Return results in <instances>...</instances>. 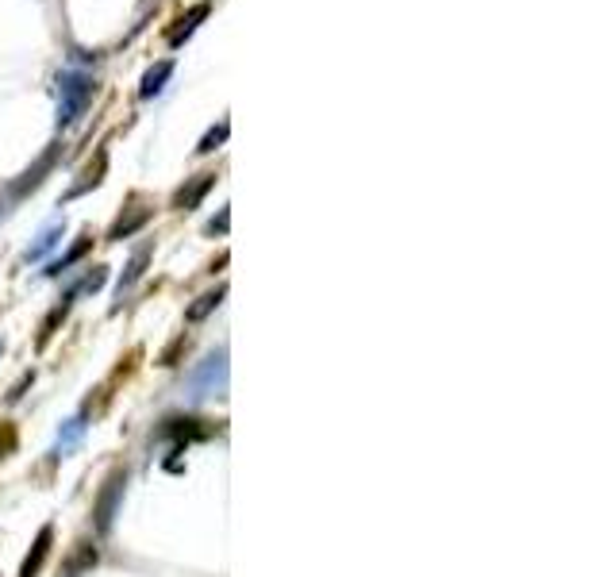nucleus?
<instances>
[{
  "label": "nucleus",
  "instance_id": "1a4fd4ad",
  "mask_svg": "<svg viewBox=\"0 0 615 577\" xmlns=\"http://www.w3.org/2000/svg\"><path fill=\"white\" fill-rule=\"evenodd\" d=\"M204 16H208V4H193V8H189V12H185V16H181V20H177L170 31H166L170 47H181V43H185V39L197 31V24L204 20Z\"/></svg>",
  "mask_w": 615,
  "mask_h": 577
},
{
  "label": "nucleus",
  "instance_id": "6e6552de",
  "mask_svg": "<svg viewBox=\"0 0 615 577\" xmlns=\"http://www.w3.org/2000/svg\"><path fill=\"white\" fill-rule=\"evenodd\" d=\"M150 254H154V243H143L139 251L127 258V266H123V274H120V285H116V293H120V297L127 293V289H131V285H135V281H139V277H143V270H147V262H150Z\"/></svg>",
  "mask_w": 615,
  "mask_h": 577
},
{
  "label": "nucleus",
  "instance_id": "6ab92c4d",
  "mask_svg": "<svg viewBox=\"0 0 615 577\" xmlns=\"http://www.w3.org/2000/svg\"><path fill=\"white\" fill-rule=\"evenodd\" d=\"M12 443H16V431L4 435V443H0V458H4V451H12Z\"/></svg>",
  "mask_w": 615,
  "mask_h": 577
},
{
  "label": "nucleus",
  "instance_id": "aec40b11",
  "mask_svg": "<svg viewBox=\"0 0 615 577\" xmlns=\"http://www.w3.org/2000/svg\"><path fill=\"white\" fill-rule=\"evenodd\" d=\"M0 354H4V339H0Z\"/></svg>",
  "mask_w": 615,
  "mask_h": 577
},
{
  "label": "nucleus",
  "instance_id": "20e7f679",
  "mask_svg": "<svg viewBox=\"0 0 615 577\" xmlns=\"http://www.w3.org/2000/svg\"><path fill=\"white\" fill-rule=\"evenodd\" d=\"M123 489H127V474L116 470V474L108 477V485H104V493H100L97 501V531H108L112 527V516H116V508L123 501Z\"/></svg>",
  "mask_w": 615,
  "mask_h": 577
},
{
  "label": "nucleus",
  "instance_id": "2eb2a0df",
  "mask_svg": "<svg viewBox=\"0 0 615 577\" xmlns=\"http://www.w3.org/2000/svg\"><path fill=\"white\" fill-rule=\"evenodd\" d=\"M81 435H85V416H74L70 424H66V427H62V431H58V447H54V451H58V454L74 451L77 439H81Z\"/></svg>",
  "mask_w": 615,
  "mask_h": 577
},
{
  "label": "nucleus",
  "instance_id": "f03ea898",
  "mask_svg": "<svg viewBox=\"0 0 615 577\" xmlns=\"http://www.w3.org/2000/svg\"><path fill=\"white\" fill-rule=\"evenodd\" d=\"M150 216H154V208H150L147 201H131V204H127V208L120 212V216H116V224H112V231H108V243L131 239L135 231H143V227H147Z\"/></svg>",
  "mask_w": 615,
  "mask_h": 577
},
{
  "label": "nucleus",
  "instance_id": "7ed1b4c3",
  "mask_svg": "<svg viewBox=\"0 0 615 577\" xmlns=\"http://www.w3.org/2000/svg\"><path fill=\"white\" fill-rule=\"evenodd\" d=\"M223 385H227V351H216L212 358H204V366L193 374V389H197V397H204Z\"/></svg>",
  "mask_w": 615,
  "mask_h": 577
},
{
  "label": "nucleus",
  "instance_id": "39448f33",
  "mask_svg": "<svg viewBox=\"0 0 615 577\" xmlns=\"http://www.w3.org/2000/svg\"><path fill=\"white\" fill-rule=\"evenodd\" d=\"M212 185H216V174L189 177V181H185V185H181V189L173 193V208H177V212H193V208H197V204L204 201V193H208Z\"/></svg>",
  "mask_w": 615,
  "mask_h": 577
},
{
  "label": "nucleus",
  "instance_id": "dca6fc26",
  "mask_svg": "<svg viewBox=\"0 0 615 577\" xmlns=\"http://www.w3.org/2000/svg\"><path fill=\"white\" fill-rule=\"evenodd\" d=\"M104 281H108V270H104V266H93V270L70 289V297L77 301V297H85V293H97V289H104Z\"/></svg>",
  "mask_w": 615,
  "mask_h": 577
},
{
  "label": "nucleus",
  "instance_id": "4468645a",
  "mask_svg": "<svg viewBox=\"0 0 615 577\" xmlns=\"http://www.w3.org/2000/svg\"><path fill=\"white\" fill-rule=\"evenodd\" d=\"M223 297H227V285H216L212 293H204V297H197V304H193V308H189L185 316H189V320L197 324V320H204L208 312H216V308H220V304H223Z\"/></svg>",
  "mask_w": 615,
  "mask_h": 577
},
{
  "label": "nucleus",
  "instance_id": "f8f14e48",
  "mask_svg": "<svg viewBox=\"0 0 615 577\" xmlns=\"http://www.w3.org/2000/svg\"><path fill=\"white\" fill-rule=\"evenodd\" d=\"M62 235H66V224H54V227H47V231L39 235V243H35V247H27V251H24V262H39L43 254H47V251H54V247H58V239H62Z\"/></svg>",
  "mask_w": 615,
  "mask_h": 577
},
{
  "label": "nucleus",
  "instance_id": "0eeeda50",
  "mask_svg": "<svg viewBox=\"0 0 615 577\" xmlns=\"http://www.w3.org/2000/svg\"><path fill=\"white\" fill-rule=\"evenodd\" d=\"M173 77V58H162V62H154L147 74H143V85H139V97L150 101V97H158L162 89H166V81Z\"/></svg>",
  "mask_w": 615,
  "mask_h": 577
},
{
  "label": "nucleus",
  "instance_id": "f257e3e1",
  "mask_svg": "<svg viewBox=\"0 0 615 577\" xmlns=\"http://www.w3.org/2000/svg\"><path fill=\"white\" fill-rule=\"evenodd\" d=\"M97 93V81L85 70H66L58 74V127H70L85 116V108Z\"/></svg>",
  "mask_w": 615,
  "mask_h": 577
},
{
  "label": "nucleus",
  "instance_id": "f3484780",
  "mask_svg": "<svg viewBox=\"0 0 615 577\" xmlns=\"http://www.w3.org/2000/svg\"><path fill=\"white\" fill-rule=\"evenodd\" d=\"M227 131H231V124H227V120H220V127H212V131H208V135L200 139L197 154H212V151H216L223 139H227Z\"/></svg>",
  "mask_w": 615,
  "mask_h": 577
},
{
  "label": "nucleus",
  "instance_id": "9b49d317",
  "mask_svg": "<svg viewBox=\"0 0 615 577\" xmlns=\"http://www.w3.org/2000/svg\"><path fill=\"white\" fill-rule=\"evenodd\" d=\"M104 170H108V151H97V162L81 174V181H77L74 189L66 193V197H81V193H89V189H97L100 181H104Z\"/></svg>",
  "mask_w": 615,
  "mask_h": 577
},
{
  "label": "nucleus",
  "instance_id": "9d476101",
  "mask_svg": "<svg viewBox=\"0 0 615 577\" xmlns=\"http://www.w3.org/2000/svg\"><path fill=\"white\" fill-rule=\"evenodd\" d=\"M54 158H58V147L43 154V158H39V162H35V166H31V170H27V174L20 177V181H16V185H12V193H16V197H24L27 189H35V185L43 181V174H47L50 166H54Z\"/></svg>",
  "mask_w": 615,
  "mask_h": 577
},
{
  "label": "nucleus",
  "instance_id": "a211bd4d",
  "mask_svg": "<svg viewBox=\"0 0 615 577\" xmlns=\"http://www.w3.org/2000/svg\"><path fill=\"white\" fill-rule=\"evenodd\" d=\"M227 220H231V216H227V208H223L220 216H216V220L208 224V235H216V231H220V235H223V231H227Z\"/></svg>",
  "mask_w": 615,
  "mask_h": 577
},
{
  "label": "nucleus",
  "instance_id": "423d86ee",
  "mask_svg": "<svg viewBox=\"0 0 615 577\" xmlns=\"http://www.w3.org/2000/svg\"><path fill=\"white\" fill-rule=\"evenodd\" d=\"M50 539H54V527H39V535H35V543H31V551H27L24 566H20V577H35L43 570V562H47L50 554Z\"/></svg>",
  "mask_w": 615,
  "mask_h": 577
},
{
  "label": "nucleus",
  "instance_id": "ddd939ff",
  "mask_svg": "<svg viewBox=\"0 0 615 577\" xmlns=\"http://www.w3.org/2000/svg\"><path fill=\"white\" fill-rule=\"evenodd\" d=\"M89 247H93V239H89V235H81V239H77L74 247H70V251L62 254L58 262H50V270H47V274H50V277L66 274V270H70L74 262H81V258H85V251H89Z\"/></svg>",
  "mask_w": 615,
  "mask_h": 577
}]
</instances>
